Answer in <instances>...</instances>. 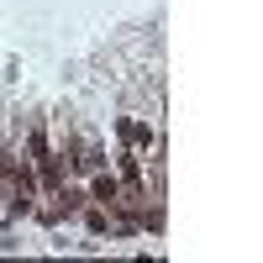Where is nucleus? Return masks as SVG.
<instances>
[{
    "mask_svg": "<svg viewBox=\"0 0 263 263\" xmlns=\"http://www.w3.org/2000/svg\"><path fill=\"white\" fill-rule=\"evenodd\" d=\"M84 200H95V205H116L121 200V179L111 168H95L90 174V190H84Z\"/></svg>",
    "mask_w": 263,
    "mask_h": 263,
    "instance_id": "1",
    "label": "nucleus"
},
{
    "mask_svg": "<svg viewBox=\"0 0 263 263\" xmlns=\"http://www.w3.org/2000/svg\"><path fill=\"white\" fill-rule=\"evenodd\" d=\"M116 132H121V142H132V147H142V142H153V132H147L142 121H132V116H121V121H116Z\"/></svg>",
    "mask_w": 263,
    "mask_h": 263,
    "instance_id": "2",
    "label": "nucleus"
},
{
    "mask_svg": "<svg viewBox=\"0 0 263 263\" xmlns=\"http://www.w3.org/2000/svg\"><path fill=\"white\" fill-rule=\"evenodd\" d=\"M27 153H32V158L53 153V142H48V132H42V126H32V132H27Z\"/></svg>",
    "mask_w": 263,
    "mask_h": 263,
    "instance_id": "3",
    "label": "nucleus"
}]
</instances>
